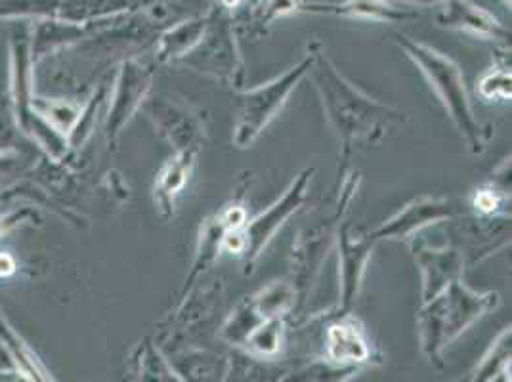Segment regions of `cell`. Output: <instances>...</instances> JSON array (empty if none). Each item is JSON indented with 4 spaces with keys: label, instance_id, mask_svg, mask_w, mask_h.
<instances>
[{
    "label": "cell",
    "instance_id": "7a4b0ae2",
    "mask_svg": "<svg viewBox=\"0 0 512 382\" xmlns=\"http://www.w3.org/2000/svg\"><path fill=\"white\" fill-rule=\"evenodd\" d=\"M396 43L406 52L407 58L413 60L421 69L430 86L436 90L451 121L455 123L461 136L467 140L470 151L482 153L490 140V128L484 127L474 115L459 65L442 52L434 50L432 46L413 41L406 35H398Z\"/></svg>",
    "mask_w": 512,
    "mask_h": 382
},
{
    "label": "cell",
    "instance_id": "603a6c76",
    "mask_svg": "<svg viewBox=\"0 0 512 382\" xmlns=\"http://www.w3.org/2000/svg\"><path fill=\"white\" fill-rule=\"evenodd\" d=\"M62 8V0H0V16L44 14L52 16Z\"/></svg>",
    "mask_w": 512,
    "mask_h": 382
},
{
    "label": "cell",
    "instance_id": "9c48e42d",
    "mask_svg": "<svg viewBox=\"0 0 512 382\" xmlns=\"http://www.w3.org/2000/svg\"><path fill=\"white\" fill-rule=\"evenodd\" d=\"M434 20L444 29L470 33L484 41L505 43L511 37V31L503 23L472 0H448L440 4Z\"/></svg>",
    "mask_w": 512,
    "mask_h": 382
},
{
    "label": "cell",
    "instance_id": "484cf974",
    "mask_svg": "<svg viewBox=\"0 0 512 382\" xmlns=\"http://www.w3.org/2000/svg\"><path fill=\"white\" fill-rule=\"evenodd\" d=\"M507 191L497 190V188H482L476 191L474 197V207L480 209L482 213L493 214L501 207V197H505Z\"/></svg>",
    "mask_w": 512,
    "mask_h": 382
},
{
    "label": "cell",
    "instance_id": "3957f363",
    "mask_svg": "<svg viewBox=\"0 0 512 382\" xmlns=\"http://www.w3.org/2000/svg\"><path fill=\"white\" fill-rule=\"evenodd\" d=\"M499 304V295L469 289L461 279L453 281L438 297L423 304L419 325L423 344L436 352L444 342L457 337L472 321L484 316Z\"/></svg>",
    "mask_w": 512,
    "mask_h": 382
},
{
    "label": "cell",
    "instance_id": "4fadbf2b",
    "mask_svg": "<svg viewBox=\"0 0 512 382\" xmlns=\"http://www.w3.org/2000/svg\"><path fill=\"white\" fill-rule=\"evenodd\" d=\"M411 251L423 277V304L463 277V256L455 249H430L421 243H411Z\"/></svg>",
    "mask_w": 512,
    "mask_h": 382
},
{
    "label": "cell",
    "instance_id": "83f0119b",
    "mask_svg": "<svg viewBox=\"0 0 512 382\" xmlns=\"http://www.w3.org/2000/svg\"><path fill=\"white\" fill-rule=\"evenodd\" d=\"M392 4H404V6H436V4H444L448 0H386Z\"/></svg>",
    "mask_w": 512,
    "mask_h": 382
},
{
    "label": "cell",
    "instance_id": "7402d4cb",
    "mask_svg": "<svg viewBox=\"0 0 512 382\" xmlns=\"http://www.w3.org/2000/svg\"><path fill=\"white\" fill-rule=\"evenodd\" d=\"M281 333H283V321L281 319H266L251 333L247 342L251 344L253 350L260 352V354H274V352H278Z\"/></svg>",
    "mask_w": 512,
    "mask_h": 382
},
{
    "label": "cell",
    "instance_id": "5bb4252c",
    "mask_svg": "<svg viewBox=\"0 0 512 382\" xmlns=\"http://www.w3.org/2000/svg\"><path fill=\"white\" fill-rule=\"evenodd\" d=\"M151 86V71L136 62H125L119 73L113 106L109 109L107 136L115 138L130 119V115L140 107Z\"/></svg>",
    "mask_w": 512,
    "mask_h": 382
},
{
    "label": "cell",
    "instance_id": "30bf717a",
    "mask_svg": "<svg viewBox=\"0 0 512 382\" xmlns=\"http://www.w3.org/2000/svg\"><path fill=\"white\" fill-rule=\"evenodd\" d=\"M339 279H341V302L339 308L348 312L356 302L367 262L375 249V241L369 235H352L350 228L341 226L339 230Z\"/></svg>",
    "mask_w": 512,
    "mask_h": 382
},
{
    "label": "cell",
    "instance_id": "d4e9b609",
    "mask_svg": "<svg viewBox=\"0 0 512 382\" xmlns=\"http://www.w3.org/2000/svg\"><path fill=\"white\" fill-rule=\"evenodd\" d=\"M302 2L304 0H266L262 16H260V25L264 27V25L276 22L278 18L300 12Z\"/></svg>",
    "mask_w": 512,
    "mask_h": 382
},
{
    "label": "cell",
    "instance_id": "ba28073f",
    "mask_svg": "<svg viewBox=\"0 0 512 382\" xmlns=\"http://www.w3.org/2000/svg\"><path fill=\"white\" fill-rule=\"evenodd\" d=\"M457 209L446 197H419L392 216L388 222L369 232V237L379 243L383 239H406L430 224L453 218Z\"/></svg>",
    "mask_w": 512,
    "mask_h": 382
},
{
    "label": "cell",
    "instance_id": "e0dca14e",
    "mask_svg": "<svg viewBox=\"0 0 512 382\" xmlns=\"http://www.w3.org/2000/svg\"><path fill=\"white\" fill-rule=\"evenodd\" d=\"M327 352L331 360L339 363L367 360L369 348L363 339L362 327L354 319L333 323L327 331Z\"/></svg>",
    "mask_w": 512,
    "mask_h": 382
},
{
    "label": "cell",
    "instance_id": "4316f807",
    "mask_svg": "<svg viewBox=\"0 0 512 382\" xmlns=\"http://www.w3.org/2000/svg\"><path fill=\"white\" fill-rule=\"evenodd\" d=\"M16 270V262L14 258L6 253L0 255V276H10Z\"/></svg>",
    "mask_w": 512,
    "mask_h": 382
},
{
    "label": "cell",
    "instance_id": "ffe728a7",
    "mask_svg": "<svg viewBox=\"0 0 512 382\" xmlns=\"http://www.w3.org/2000/svg\"><path fill=\"white\" fill-rule=\"evenodd\" d=\"M0 337L6 342V346L10 348V352L16 356L18 363L23 365V373L31 377L33 382H52L50 375L44 371L43 363L33 356V352L18 339L10 327L6 323H2L0 319Z\"/></svg>",
    "mask_w": 512,
    "mask_h": 382
},
{
    "label": "cell",
    "instance_id": "9a60e30c",
    "mask_svg": "<svg viewBox=\"0 0 512 382\" xmlns=\"http://www.w3.org/2000/svg\"><path fill=\"white\" fill-rule=\"evenodd\" d=\"M199 149H184L176 151L174 157H171L161 172L157 174L155 182V205L159 213L165 218H171L174 213V199L180 191L184 190L190 174H192L195 159H197Z\"/></svg>",
    "mask_w": 512,
    "mask_h": 382
},
{
    "label": "cell",
    "instance_id": "44dd1931",
    "mask_svg": "<svg viewBox=\"0 0 512 382\" xmlns=\"http://www.w3.org/2000/svg\"><path fill=\"white\" fill-rule=\"evenodd\" d=\"M478 92L486 100H509L511 98V69L507 65H495L482 75Z\"/></svg>",
    "mask_w": 512,
    "mask_h": 382
},
{
    "label": "cell",
    "instance_id": "5b68a950",
    "mask_svg": "<svg viewBox=\"0 0 512 382\" xmlns=\"http://www.w3.org/2000/svg\"><path fill=\"white\" fill-rule=\"evenodd\" d=\"M360 180V172L350 170L342 178L341 190L333 213L327 216V220H321L316 228L308 230L306 234H300L297 243L293 245V287L297 291V298L306 297L316 277L320 276L321 264L329 255L333 241L339 235L341 220L348 211L350 201L358 193Z\"/></svg>",
    "mask_w": 512,
    "mask_h": 382
},
{
    "label": "cell",
    "instance_id": "cb8c5ba5",
    "mask_svg": "<svg viewBox=\"0 0 512 382\" xmlns=\"http://www.w3.org/2000/svg\"><path fill=\"white\" fill-rule=\"evenodd\" d=\"M43 113L50 117V125L58 132L71 130L81 115V111L77 107L65 104V102H52Z\"/></svg>",
    "mask_w": 512,
    "mask_h": 382
},
{
    "label": "cell",
    "instance_id": "7c38bea8",
    "mask_svg": "<svg viewBox=\"0 0 512 382\" xmlns=\"http://www.w3.org/2000/svg\"><path fill=\"white\" fill-rule=\"evenodd\" d=\"M300 12L329 14L348 20L377 23H406L419 18V12L400 8L386 0H342V2H302Z\"/></svg>",
    "mask_w": 512,
    "mask_h": 382
},
{
    "label": "cell",
    "instance_id": "8992f818",
    "mask_svg": "<svg viewBox=\"0 0 512 382\" xmlns=\"http://www.w3.org/2000/svg\"><path fill=\"white\" fill-rule=\"evenodd\" d=\"M178 62L228 85L243 86L245 64L235 37L234 23L224 6L209 12V25L203 39Z\"/></svg>",
    "mask_w": 512,
    "mask_h": 382
},
{
    "label": "cell",
    "instance_id": "277c9868",
    "mask_svg": "<svg viewBox=\"0 0 512 382\" xmlns=\"http://www.w3.org/2000/svg\"><path fill=\"white\" fill-rule=\"evenodd\" d=\"M310 65L312 54L308 50V54L299 64L287 69L281 77L251 90H241L237 94V117L234 127V144L237 148L245 149L255 144L262 130L278 117L291 92L308 75Z\"/></svg>",
    "mask_w": 512,
    "mask_h": 382
},
{
    "label": "cell",
    "instance_id": "8fae6325",
    "mask_svg": "<svg viewBox=\"0 0 512 382\" xmlns=\"http://www.w3.org/2000/svg\"><path fill=\"white\" fill-rule=\"evenodd\" d=\"M148 115L155 128L169 140L176 151L201 148V138L205 125L199 115L186 106L167 102L165 98H155L148 106Z\"/></svg>",
    "mask_w": 512,
    "mask_h": 382
},
{
    "label": "cell",
    "instance_id": "6da1fadb",
    "mask_svg": "<svg viewBox=\"0 0 512 382\" xmlns=\"http://www.w3.org/2000/svg\"><path fill=\"white\" fill-rule=\"evenodd\" d=\"M308 50L312 54L308 75L320 94L329 125L342 142L344 159L356 144H377L390 128L406 121L400 109L381 104L352 85L327 56L320 41H312Z\"/></svg>",
    "mask_w": 512,
    "mask_h": 382
},
{
    "label": "cell",
    "instance_id": "ac0fdd59",
    "mask_svg": "<svg viewBox=\"0 0 512 382\" xmlns=\"http://www.w3.org/2000/svg\"><path fill=\"white\" fill-rule=\"evenodd\" d=\"M228 232V228L224 226V222L220 220L218 214H214L211 218L205 220V224L201 226V235H199V245H197V255L193 260L192 272L186 279L184 291H188L195 283V279L201 276V272H205L207 268L213 266L216 256L222 251V241L224 234Z\"/></svg>",
    "mask_w": 512,
    "mask_h": 382
},
{
    "label": "cell",
    "instance_id": "52a82bcc",
    "mask_svg": "<svg viewBox=\"0 0 512 382\" xmlns=\"http://www.w3.org/2000/svg\"><path fill=\"white\" fill-rule=\"evenodd\" d=\"M314 169H306L300 172L299 176L293 180V184L283 193V197L276 201L266 213L256 216L255 220L245 224V251H243V260H245V272H253V266L256 260L266 249V245L272 241L279 228L285 224V220L293 213H297L300 205L306 199L308 193V184L312 180Z\"/></svg>",
    "mask_w": 512,
    "mask_h": 382
},
{
    "label": "cell",
    "instance_id": "2e32d148",
    "mask_svg": "<svg viewBox=\"0 0 512 382\" xmlns=\"http://www.w3.org/2000/svg\"><path fill=\"white\" fill-rule=\"evenodd\" d=\"M209 25V12L205 16L190 18L186 22L176 23L167 29L159 44H157V58L159 62H178L203 39Z\"/></svg>",
    "mask_w": 512,
    "mask_h": 382
},
{
    "label": "cell",
    "instance_id": "d6986e66",
    "mask_svg": "<svg viewBox=\"0 0 512 382\" xmlns=\"http://www.w3.org/2000/svg\"><path fill=\"white\" fill-rule=\"evenodd\" d=\"M255 306L258 312L264 316V319L279 318L281 314L289 312L295 306L297 300V291L293 287V283L287 281H276L272 285H268L266 289H262L260 293H256Z\"/></svg>",
    "mask_w": 512,
    "mask_h": 382
}]
</instances>
